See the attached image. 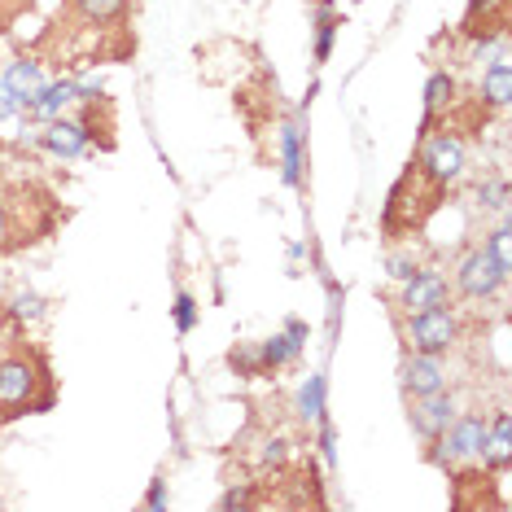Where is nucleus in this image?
Masks as SVG:
<instances>
[{
	"instance_id": "obj_1",
	"label": "nucleus",
	"mask_w": 512,
	"mask_h": 512,
	"mask_svg": "<svg viewBox=\"0 0 512 512\" xmlns=\"http://www.w3.org/2000/svg\"><path fill=\"white\" fill-rule=\"evenodd\" d=\"M40 49L57 71L123 62L136 53L132 0H62V14H57Z\"/></svg>"
},
{
	"instance_id": "obj_2",
	"label": "nucleus",
	"mask_w": 512,
	"mask_h": 512,
	"mask_svg": "<svg viewBox=\"0 0 512 512\" xmlns=\"http://www.w3.org/2000/svg\"><path fill=\"white\" fill-rule=\"evenodd\" d=\"M57 403V377L40 342H31L18 311L0 307V425L49 412Z\"/></svg>"
},
{
	"instance_id": "obj_3",
	"label": "nucleus",
	"mask_w": 512,
	"mask_h": 512,
	"mask_svg": "<svg viewBox=\"0 0 512 512\" xmlns=\"http://www.w3.org/2000/svg\"><path fill=\"white\" fill-rule=\"evenodd\" d=\"M66 224V206L36 171L0 158V259L36 250Z\"/></svg>"
},
{
	"instance_id": "obj_4",
	"label": "nucleus",
	"mask_w": 512,
	"mask_h": 512,
	"mask_svg": "<svg viewBox=\"0 0 512 512\" xmlns=\"http://www.w3.org/2000/svg\"><path fill=\"white\" fill-rule=\"evenodd\" d=\"M399 333H403V346L407 351H421V355H451L464 337V320L451 302L442 307H429V311H412L403 316L399 311Z\"/></svg>"
},
{
	"instance_id": "obj_5",
	"label": "nucleus",
	"mask_w": 512,
	"mask_h": 512,
	"mask_svg": "<svg viewBox=\"0 0 512 512\" xmlns=\"http://www.w3.org/2000/svg\"><path fill=\"white\" fill-rule=\"evenodd\" d=\"M486 421L482 412H469V416H456L434 442H425L429 447V460L438 464V469H469V464H482V447H486Z\"/></svg>"
},
{
	"instance_id": "obj_6",
	"label": "nucleus",
	"mask_w": 512,
	"mask_h": 512,
	"mask_svg": "<svg viewBox=\"0 0 512 512\" xmlns=\"http://www.w3.org/2000/svg\"><path fill=\"white\" fill-rule=\"evenodd\" d=\"M504 281H508V263H499L486 246H477L460 259L456 276H451V289L469 302H491L504 289Z\"/></svg>"
},
{
	"instance_id": "obj_7",
	"label": "nucleus",
	"mask_w": 512,
	"mask_h": 512,
	"mask_svg": "<svg viewBox=\"0 0 512 512\" xmlns=\"http://www.w3.org/2000/svg\"><path fill=\"white\" fill-rule=\"evenodd\" d=\"M416 167H421L438 189H456V184L464 180V167H469V158H464V141L460 136H451V132H425L421 154H416Z\"/></svg>"
},
{
	"instance_id": "obj_8",
	"label": "nucleus",
	"mask_w": 512,
	"mask_h": 512,
	"mask_svg": "<svg viewBox=\"0 0 512 512\" xmlns=\"http://www.w3.org/2000/svg\"><path fill=\"white\" fill-rule=\"evenodd\" d=\"M456 416H460V407H456V394L451 390H434V394H421V399H407V421H412L421 442H434Z\"/></svg>"
},
{
	"instance_id": "obj_9",
	"label": "nucleus",
	"mask_w": 512,
	"mask_h": 512,
	"mask_svg": "<svg viewBox=\"0 0 512 512\" xmlns=\"http://www.w3.org/2000/svg\"><path fill=\"white\" fill-rule=\"evenodd\" d=\"M451 276L442 272H416L407 276L403 289H399V311L403 316H412V311H429V307H442V302H451Z\"/></svg>"
},
{
	"instance_id": "obj_10",
	"label": "nucleus",
	"mask_w": 512,
	"mask_h": 512,
	"mask_svg": "<svg viewBox=\"0 0 512 512\" xmlns=\"http://www.w3.org/2000/svg\"><path fill=\"white\" fill-rule=\"evenodd\" d=\"M399 377H403V394H407V399H421V394L447 390V364H442V355L407 351Z\"/></svg>"
},
{
	"instance_id": "obj_11",
	"label": "nucleus",
	"mask_w": 512,
	"mask_h": 512,
	"mask_svg": "<svg viewBox=\"0 0 512 512\" xmlns=\"http://www.w3.org/2000/svg\"><path fill=\"white\" fill-rule=\"evenodd\" d=\"M40 145L49 149V154L57 158H79V154H88V127L79 123V119H49V127H44V136H40Z\"/></svg>"
},
{
	"instance_id": "obj_12",
	"label": "nucleus",
	"mask_w": 512,
	"mask_h": 512,
	"mask_svg": "<svg viewBox=\"0 0 512 512\" xmlns=\"http://www.w3.org/2000/svg\"><path fill=\"white\" fill-rule=\"evenodd\" d=\"M512 464V434H508V412L495 416V425L486 429V447H482V469L486 473H504Z\"/></svg>"
},
{
	"instance_id": "obj_13",
	"label": "nucleus",
	"mask_w": 512,
	"mask_h": 512,
	"mask_svg": "<svg viewBox=\"0 0 512 512\" xmlns=\"http://www.w3.org/2000/svg\"><path fill=\"white\" fill-rule=\"evenodd\" d=\"M5 88L14 92V101L18 106H36V97H40V88H44V79H40V62H14L9 66V75H5Z\"/></svg>"
},
{
	"instance_id": "obj_14",
	"label": "nucleus",
	"mask_w": 512,
	"mask_h": 512,
	"mask_svg": "<svg viewBox=\"0 0 512 512\" xmlns=\"http://www.w3.org/2000/svg\"><path fill=\"white\" fill-rule=\"evenodd\" d=\"M482 97H486V106H495V110L508 106V53H499L491 62V71L482 75Z\"/></svg>"
},
{
	"instance_id": "obj_15",
	"label": "nucleus",
	"mask_w": 512,
	"mask_h": 512,
	"mask_svg": "<svg viewBox=\"0 0 512 512\" xmlns=\"http://www.w3.org/2000/svg\"><path fill=\"white\" fill-rule=\"evenodd\" d=\"M451 97H456V79L438 71L434 79H429V88H425V119H434L442 106H451Z\"/></svg>"
},
{
	"instance_id": "obj_16",
	"label": "nucleus",
	"mask_w": 512,
	"mask_h": 512,
	"mask_svg": "<svg viewBox=\"0 0 512 512\" xmlns=\"http://www.w3.org/2000/svg\"><path fill=\"white\" fill-rule=\"evenodd\" d=\"M333 31H337V18H333V14H324V18H320V36H316V62H329Z\"/></svg>"
},
{
	"instance_id": "obj_17",
	"label": "nucleus",
	"mask_w": 512,
	"mask_h": 512,
	"mask_svg": "<svg viewBox=\"0 0 512 512\" xmlns=\"http://www.w3.org/2000/svg\"><path fill=\"white\" fill-rule=\"evenodd\" d=\"M302 416H320V377H311L302 390Z\"/></svg>"
},
{
	"instance_id": "obj_18",
	"label": "nucleus",
	"mask_w": 512,
	"mask_h": 512,
	"mask_svg": "<svg viewBox=\"0 0 512 512\" xmlns=\"http://www.w3.org/2000/svg\"><path fill=\"white\" fill-rule=\"evenodd\" d=\"M193 320H197V316H193V298H189V294H180V302H176V324H180L184 333H189V329H193Z\"/></svg>"
},
{
	"instance_id": "obj_19",
	"label": "nucleus",
	"mask_w": 512,
	"mask_h": 512,
	"mask_svg": "<svg viewBox=\"0 0 512 512\" xmlns=\"http://www.w3.org/2000/svg\"><path fill=\"white\" fill-rule=\"evenodd\" d=\"M421 267H416V259H390V276L394 281H407V276H416Z\"/></svg>"
},
{
	"instance_id": "obj_20",
	"label": "nucleus",
	"mask_w": 512,
	"mask_h": 512,
	"mask_svg": "<svg viewBox=\"0 0 512 512\" xmlns=\"http://www.w3.org/2000/svg\"><path fill=\"white\" fill-rule=\"evenodd\" d=\"M14 110H22V106L14 101V92L5 88V79H0V123H5V119H9V114H14Z\"/></svg>"
},
{
	"instance_id": "obj_21",
	"label": "nucleus",
	"mask_w": 512,
	"mask_h": 512,
	"mask_svg": "<svg viewBox=\"0 0 512 512\" xmlns=\"http://www.w3.org/2000/svg\"><path fill=\"white\" fill-rule=\"evenodd\" d=\"M145 504H149V508H162V504H167V482H154V491H149Z\"/></svg>"
}]
</instances>
